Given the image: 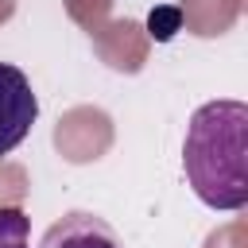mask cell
<instances>
[{"label":"cell","instance_id":"obj_2","mask_svg":"<svg viewBox=\"0 0 248 248\" xmlns=\"http://www.w3.org/2000/svg\"><path fill=\"white\" fill-rule=\"evenodd\" d=\"M39 116V97L27 81V74L12 62H0V155L16 151Z\"/></svg>","mask_w":248,"mask_h":248},{"label":"cell","instance_id":"obj_3","mask_svg":"<svg viewBox=\"0 0 248 248\" xmlns=\"http://www.w3.org/2000/svg\"><path fill=\"white\" fill-rule=\"evenodd\" d=\"M39 248H124V244H120V236L112 232V225L105 217L74 209V213H62L43 232Z\"/></svg>","mask_w":248,"mask_h":248},{"label":"cell","instance_id":"obj_4","mask_svg":"<svg viewBox=\"0 0 248 248\" xmlns=\"http://www.w3.org/2000/svg\"><path fill=\"white\" fill-rule=\"evenodd\" d=\"M0 248H31V217L19 205H0Z\"/></svg>","mask_w":248,"mask_h":248},{"label":"cell","instance_id":"obj_1","mask_svg":"<svg viewBox=\"0 0 248 248\" xmlns=\"http://www.w3.org/2000/svg\"><path fill=\"white\" fill-rule=\"evenodd\" d=\"M182 167L209 209L236 213L248 205V105L205 101L194 108L182 143Z\"/></svg>","mask_w":248,"mask_h":248}]
</instances>
